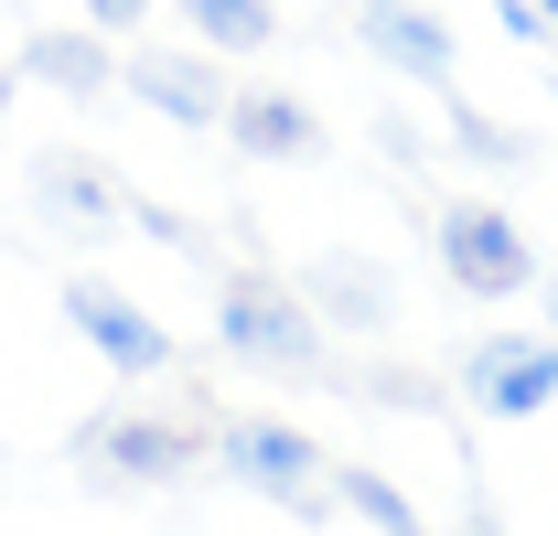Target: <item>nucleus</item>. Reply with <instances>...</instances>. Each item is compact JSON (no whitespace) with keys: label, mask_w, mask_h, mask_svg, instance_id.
<instances>
[{"label":"nucleus","mask_w":558,"mask_h":536,"mask_svg":"<svg viewBox=\"0 0 558 536\" xmlns=\"http://www.w3.org/2000/svg\"><path fill=\"white\" fill-rule=\"evenodd\" d=\"M226 130L247 161H323V119L290 97V86H236L226 97Z\"/></svg>","instance_id":"obj_9"},{"label":"nucleus","mask_w":558,"mask_h":536,"mask_svg":"<svg viewBox=\"0 0 558 536\" xmlns=\"http://www.w3.org/2000/svg\"><path fill=\"white\" fill-rule=\"evenodd\" d=\"M354 33H365V54L387 75L451 97V22H440V11H418V0H354Z\"/></svg>","instance_id":"obj_6"},{"label":"nucleus","mask_w":558,"mask_h":536,"mask_svg":"<svg viewBox=\"0 0 558 536\" xmlns=\"http://www.w3.org/2000/svg\"><path fill=\"white\" fill-rule=\"evenodd\" d=\"M215 343L236 365H258V376H312L323 365V312L290 279H269V268H236L226 301H215Z\"/></svg>","instance_id":"obj_1"},{"label":"nucleus","mask_w":558,"mask_h":536,"mask_svg":"<svg viewBox=\"0 0 558 536\" xmlns=\"http://www.w3.org/2000/svg\"><path fill=\"white\" fill-rule=\"evenodd\" d=\"M537 11H548V22H558V0H537Z\"/></svg>","instance_id":"obj_20"},{"label":"nucleus","mask_w":558,"mask_h":536,"mask_svg":"<svg viewBox=\"0 0 558 536\" xmlns=\"http://www.w3.org/2000/svg\"><path fill=\"white\" fill-rule=\"evenodd\" d=\"M451 150H462V161H484V172H526V139L494 130L484 108H451Z\"/></svg>","instance_id":"obj_15"},{"label":"nucleus","mask_w":558,"mask_h":536,"mask_svg":"<svg viewBox=\"0 0 558 536\" xmlns=\"http://www.w3.org/2000/svg\"><path fill=\"white\" fill-rule=\"evenodd\" d=\"M301 301H312L323 322H354V333H376V322L398 312V290H387V268H376V258H323L312 279H301Z\"/></svg>","instance_id":"obj_10"},{"label":"nucleus","mask_w":558,"mask_h":536,"mask_svg":"<svg viewBox=\"0 0 558 536\" xmlns=\"http://www.w3.org/2000/svg\"><path fill=\"white\" fill-rule=\"evenodd\" d=\"M494 22H505L515 44H537V33H558V22H548V11H537V0H494Z\"/></svg>","instance_id":"obj_16"},{"label":"nucleus","mask_w":558,"mask_h":536,"mask_svg":"<svg viewBox=\"0 0 558 536\" xmlns=\"http://www.w3.org/2000/svg\"><path fill=\"white\" fill-rule=\"evenodd\" d=\"M462 398L484 418H537L558 398V343L548 333H484L462 354Z\"/></svg>","instance_id":"obj_5"},{"label":"nucleus","mask_w":558,"mask_h":536,"mask_svg":"<svg viewBox=\"0 0 558 536\" xmlns=\"http://www.w3.org/2000/svg\"><path fill=\"white\" fill-rule=\"evenodd\" d=\"M65 333L97 343V365H108V376H130V387H150V376L172 365V333L140 312L130 290H108V279H65Z\"/></svg>","instance_id":"obj_4"},{"label":"nucleus","mask_w":558,"mask_h":536,"mask_svg":"<svg viewBox=\"0 0 558 536\" xmlns=\"http://www.w3.org/2000/svg\"><path fill=\"white\" fill-rule=\"evenodd\" d=\"M537 290H548V343H558V268H548V279H537Z\"/></svg>","instance_id":"obj_18"},{"label":"nucleus","mask_w":558,"mask_h":536,"mask_svg":"<svg viewBox=\"0 0 558 536\" xmlns=\"http://www.w3.org/2000/svg\"><path fill=\"white\" fill-rule=\"evenodd\" d=\"M0 119H11V75H0Z\"/></svg>","instance_id":"obj_19"},{"label":"nucleus","mask_w":558,"mask_h":536,"mask_svg":"<svg viewBox=\"0 0 558 536\" xmlns=\"http://www.w3.org/2000/svg\"><path fill=\"white\" fill-rule=\"evenodd\" d=\"M215 462H226V483L269 494V504H290V515H323V494H333L323 440L290 429V418H226V429H215Z\"/></svg>","instance_id":"obj_3"},{"label":"nucleus","mask_w":558,"mask_h":536,"mask_svg":"<svg viewBox=\"0 0 558 536\" xmlns=\"http://www.w3.org/2000/svg\"><path fill=\"white\" fill-rule=\"evenodd\" d=\"M86 462L108 483H183L194 472V429L183 418H150V407H119V418L86 429Z\"/></svg>","instance_id":"obj_7"},{"label":"nucleus","mask_w":558,"mask_h":536,"mask_svg":"<svg viewBox=\"0 0 558 536\" xmlns=\"http://www.w3.org/2000/svg\"><path fill=\"white\" fill-rule=\"evenodd\" d=\"M22 75L54 86V97H108V86H119V54H108L97 33H33V44H22Z\"/></svg>","instance_id":"obj_11"},{"label":"nucleus","mask_w":558,"mask_h":536,"mask_svg":"<svg viewBox=\"0 0 558 536\" xmlns=\"http://www.w3.org/2000/svg\"><path fill=\"white\" fill-rule=\"evenodd\" d=\"M440 268H451V290L462 301H515V290H537V247H526V226L505 215V204H484V194H462V204H440Z\"/></svg>","instance_id":"obj_2"},{"label":"nucleus","mask_w":558,"mask_h":536,"mask_svg":"<svg viewBox=\"0 0 558 536\" xmlns=\"http://www.w3.org/2000/svg\"><path fill=\"white\" fill-rule=\"evenodd\" d=\"M333 494H344V504H354L376 536H429V526H418V504L387 483V472H333Z\"/></svg>","instance_id":"obj_14"},{"label":"nucleus","mask_w":558,"mask_h":536,"mask_svg":"<svg viewBox=\"0 0 558 536\" xmlns=\"http://www.w3.org/2000/svg\"><path fill=\"white\" fill-rule=\"evenodd\" d=\"M86 22H97V33H140V22H150V0H86Z\"/></svg>","instance_id":"obj_17"},{"label":"nucleus","mask_w":558,"mask_h":536,"mask_svg":"<svg viewBox=\"0 0 558 536\" xmlns=\"http://www.w3.org/2000/svg\"><path fill=\"white\" fill-rule=\"evenodd\" d=\"M172 11H183V33H194L205 54H258V44L279 33L269 0H172Z\"/></svg>","instance_id":"obj_12"},{"label":"nucleus","mask_w":558,"mask_h":536,"mask_svg":"<svg viewBox=\"0 0 558 536\" xmlns=\"http://www.w3.org/2000/svg\"><path fill=\"white\" fill-rule=\"evenodd\" d=\"M119 86H130L140 108L183 119V130H226V75H215V54H130Z\"/></svg>","instance_id":"obj_8"},{"label":"nucleus","mask_w":558,"mask_h":536,"mask_svg":"<svg viewBox=\"0 0 558 536\" xmlns=\"http://www.w3.org/2000/svg\"><path fill=\"white\" fill-rule=\"evenodd\" d=\"M33 194H44V215H75V226H108L119 215V183L97 172V161H33Z\"/></svg>","instance_id":"obj_13"}]
</instances>
